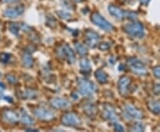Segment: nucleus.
Returning <instances> with one entry per match:
<instances>
[{"mask_svg":"<svg viewBox=\"0 0 160 132\" xmlns=\"http://www.w3.org/2000/svg\"><path fill=\"white\" fill-rule=\"evenodd\" d=\"M149 1H150V0H140V2H141V3H142V5H145V6L149 4Z\"/></svg>","mask_w":160,"mask_h":132,"instance_id":"obj_35","label":"nucleus"},{"mask_svg":"<svg viewBox=\"0 0 160 132\" xmlns=\"http://www.w3.org/2000/svg\"><path fill=\"white\" fill-rule=\"evenodd\" d=\"M24 12V7L22 6H17L7 8L6 11L4 12V15L7 18H17L18 16L22 15Z\"/></svg>","mask_w":160,"mask_h":132,"instance_id":"obj_11","label":"nucleus"},{"mask_svg":"<svg viewBox=\"0 0 160 132\" xmlns=\"http://www.w3.org/2000/svg\"><path fill=\"white\" fill-rule=\"evenodd\" d=\"M126 118L129 120H141L143 118V113L131 104H126L124 107Z\"/></svg>","mask_w":160,"mask_h":132,"instance_id":"obj_7","label":"nucleus"},{"mask_svg":"<svg viewBox=\"0 0 160 132\" xmlns=\"http://www.w3.org/2000/svg\"><path fill=\"white\" fill-rule=\"evenodd\" d=\"M127 64H128V66L131 69L132 71L134 72L135 74L139 75V76H145V75L148 74V71L146 69L144 63L137 58L128 59Z\"/></svg>","mask_w":160,"mask_h":132,"instance_id":"obj_3","label":"nucleus"},{"mask_svg":"<svg viewBox=\"0 0 160 132\" xmlns=\"http://www.w3.org/2000/svg\"><path fill=\"white\" fill-rule=\"evenodd\" d=\"M22 28V25H20V23H11L9 25V29L11 31L12 34L16 35L18 36L19 35V31Z\"/></svg>","mask_w":160,"mask_h":132,"instance_id":"obj_23","label":"nucleus"},{"mask_svg":"<svg viewBox=\"0 0 160 132\" xmlns=\"http://www.w3.org/2000/svg\"><path fill=\"white\" fill-rule=\"evenodd\" d=\"M114 129L115 131H125V129H124V127L122 126L121 124H118V123H116L114 125Z\"/></svg>","mask_w":160,"mask_h":132,"instance_id":"obj_32","label":"nucleus"},{"mask_svg":"<svg viewBox=\"0 0 160 132\" xmlns=\"http://www.w3.org/2000/svg\"><path fill=\"white\" fill-rule=\"evenodd\" d=\"M123 29L128 35H130L132 38L141 39L142 38L145 32H144V27L141 23H132L126 24Z\"/></svg>","mask_w":160,"mask_h":132,"instance_id":"obj_1","label":"nucleus"},{"mask_svg":"<svg viewBox=\"0 0 160 132\" xmlns=\"http://www.w3.org/2000/svg\"><path fill=\"white\" fill-rule=\"evenodd\" d=\"M103 116L105 119L109 120L111 122H116V121L118 120V115L115 112L114 108L112 106H110L109 104H106L104 106V110H103Z\"/></svg>","mask_w":160,"mask_h":132,"instance_id":"obj_14","label":"nucleus"},{"mask_svg":"<svg viewBox=\"0 0 160 132\" xmlns=\"http://www.w3.org/2000/svg\"><path fill=\"white\" fill-rule=\"evenodd\" d=\"M148 109L154 114H160V101L150 100L147 103Z\"/></svg>","mask_w":160,"mask_h":132,"instance_id":"obj_16","label":"nucleus"},{"mask_svg":"<svg viewBox=\"0 0 160 132\" xmlns=\"http://www.w3.org/2000/svg\"><path fill=\"white\" fill-rule=\"evenodd\" d=\"M138 17V14L134 12H126V18L130 20H136Z\"/></svg>","mask_w":160,"mask_h":132,"instance_id":"obj_27","label":"nucleus"},{"mask_svg":"<svg viewBox=\"0 0 160 132\" xmlns=\"http://www.w3.org/2000/svg\"><path fill=\"white\" fill-rule=\"evenodd\" d=\"M95 78L98 81L99 83L101 84H104V83H107L108 82V80H109V77H108V74L102 69L97 70L95 71Z\"/></svg>","mask_w":160,"mask_h":132,"instance_id":"obj_17","label":"nucleus"},{"mask_svg":"<svg viewBox=\"0 0 160 132\" xmlns=\"http://www.w3.org/2000/svg\"><path fill=\"white\" fill-rule=\"evenodd\" d=\"M6 79H7V81H9V83H11V84H16L17 83V79L12 74L7 75Z\"/></svg>","mask_w":160,"mask_h":132,"instance_id":"obj_28","label":"nucleus"},{"mask_svg":"<svg viewBox=\"0 0 160 132\" xmlns=\"http://www.w3.org/2000/svg\"><path fill=\"white\" fill-rule=\"evenodd\" d=\"M20 120L25 125H32L34 123V120L26 112H24V111H22V113H21Z\"/></svg>","mask_w":160,"mask_h":132,"instance_id":"obj_20","label":"nucleus"},{"mask_svg":"<svg viewBox=\"0 0 160 132\" xmlns=\"http://www.w3.org/2000/svg\"><path fill=\"white\" fill-rule=\"evenodd\" d=\"M78 89L82 96L91 98L96 91V86L92 81L81 78L78 80Z\"/></svg>","mask_w":160,"mask_h":132,"instance_id":"obj_2","label":"nucleus"},{"mask_svg":"<svg viewBox=\"0 0 160 132\" xmlns=\"http://www.w3.org/2000/svg\"><path fill=\"white\" fill-rule=\"evenodd\" d=\"M91 21L94 23L95 25H97L98 27H100L101 29L105 30V31H111L114 29V27L109 23L102 15H101L98 12L92 13L91 15Z\"/></svg>","mask_w":160,"mask_h":132,"instance_id":"obj_4","label":"nucleus"},{"mask_svg":"<svg viewBox=\"0 0 160 132\" xmlns=\"http://www.w3.org/2000/svg\"><path fill=\"white\" fill-rule=\"evenodd\" d=\"M38 97V94L37 92L34 91V90H25L23 92L22 94V98H26V99H33V98H36Z\"/></svg>","mask_w":160,"mask_h":132,"instance_id":"obj_24","label":"nucleus"},{"mask_svg":"<svg viewBox=\"0 0 160 132\" xmlns=\"http://www.w3.org/2000/svg\"><path fill=\"white\" fill-rule=\"evenodd\" d=\"M11 58V55L6 54V53H2L0 54V61L3 63H8Z\"/></svg>","mask_w":160,"mask_h":132,"instance_id":"obj_26","label":"nucleus"},{"mask_svg":"<svg viewBox=\"0 0 160 132\" xmlns=\"http://www.w3.org/2000/svg\"><path fill=\"white\" fill-rule=\"evenodd\" d=\"M83 109H84V112L86 113V114L88 115L90 118L95 116V114H96V106H95L93 103H86V104L84 105V108H83Z\"/></svg>","mask_w":160,"mask_h":132,"instance_id":"obj_18","label":"nucleus"},{"mask_svg":"<svg viewBox=\"0 0 160 132\" xmlns=\"http://www.w3.org/2000/svg\"><path fill=\"white\" fill-rule=\"evenodd\" d=\"M34 114L35 116L38 117L39 120L45 121H52V120L55 118V115H54L52 111L46 109V108H43V107L37 108V109L34 111Z\"/></svg>","mask_w":160,"mask_h":132,"instance_id":"obj_8","label":"nucleus"},{"mask_svg":"<svg viewBox=\"0 0 160 132\" xmlns=\"http://www.w3.org/2000/svg\"><path fill=\"white\" fill-rule=\"evenodd\" d=\"M85 39H86V45L93 48L98 46V43L100 41V35L93 30L87 29L85 32Z\"/></svg>","mask_w":160,"mask_h":132,"instance_id":"obj_9","label":"nucleus"},{"mask_svg":"<svg viewBox=\"0 0 160 132\" xmlns=\"http://www.w3.org/2000/svg\"><path fill=\"white\" fill-rule=\"evenodd\" d=\"M80 68L83 72H89L91 71V63L89 62V60H87L86 58L82 59L80 61Z\"/></svg>","mask_w":160,"mask_h":132,"instance_id":"obj_22","label":"nucleus"},{"mask_svg":"<svg viewBox=\"0 0 160 132\" xmlns=\"http://www.w3.org/2000/svg\"><path fill=\"white\" fill-rule=\"evenodd\" d=\"M153 74L155 77H157L158 79L160 80V66H157L153 69Z\"/></svg>","mask_w":160,"mask_h":132,"instance_id":"obj_31","label":"nucleus"},{"mask_svg":"<svg viewBox=\"0 0 160 132\" xmlns=\"http://www.w3.org/2000/svg\"><path fill=\"white\" fill-rule=\"evenodd\" d=\"M17 1H19V0H1V2L4 4H11V3H15Z\"/></svg>","mask_w":160,"mask_h":132,"instance_id":"obj_34","label":"nucleus"},{"mask_svg":"<svg viewBox=\"0 0 160 132\" xmlns=\"http://www.w3.org/2000/svg\"><path fill=\"white\" fill-rule=\"evenodd\" d=\"M108 10H109V14L112 15L116 19H118V20H123V19L126 18V12L122 10L118 6L109 5V7H108Z\"/></svg>","mask_w":160,"mask_h":132,"instance_id":"obj_12","label":"nucleus"},{"mask_svg":"<svg viewBox=\"0 0 160 132\" xmlns=\"http://www.w3.org/2000/svg\"><path fill=\"white\" fill-rule=\"evenodd\" d=\"M58 14L60 15V17L63 18V19H69L71 16L69 13H67V12L65 11H59L58 12Z\"/></svg>","mask_w":160,"mask_h":132,"instance_id":"obj_29","label":"nucleus"},{"mask_svg":"<svg viewBox=\"0 0 160 132\" xmlns=\"http://www.w3.org/2000/svg\"><path fill=\"white\" fill-rule=\"evenodd\" d=\"M109 47H110V45H109V43H102V44H100L99 45V48L101 49V50H108Z\"/></svg>","mask_w":160,"mask_h":132,"instance_id":"obj_30","label":"nucleus"},{"mask_svg":"<svg viewBox=\"0 0 160 132\" xmlns=\"http://www.w3.org/2000/svg\"><path fill=\"white\" fill-rule=\"evenodd\" d=\"M75 48L78 52V54L81 56H85L88 53L87 47L84 44L80 43V42H75Z\"/></svg>","mask_w":160,"mask_h":132,"instance_id":"obj_21","label":"nucleus"},{"mask_svg":"<svg viewBox=\"0 0 160 132\" xmlns=\"http://www.w3.org/2000/svg\"><path fill=\"white\" fill-rule=\"evenodd\" d=\"M22 63L26 68H31L33 66V58L31 56V55L28 52L23 54Z\"/></svg>","mask_w":160,"mask_h":132,"instance_id":"obj_19","label":"nucleus"},{"mask_svg":"<svg viewBox=\"0 0 160 132\" xmlns=\"http://www.w3.org/2000/svg\"><path fill=\"white\" fill-rule=\"evenodd\" d=\"M62 123L64 126L78 128V127L81 126L82 121L78 117V115L74 113H67V114L62 115Z\"/></svg>","mask_w":160,"mask_h":132,"instance_id":"obj_5","label":"nucleus"},{"mask_svg":"<svg viewBox=\"0 0 160 132\" xmlns=\"http://www.w3.org/2000/svg\"><path fill=\"white\" fill-rule=\"evenodd\" d=\"M153 91L156 95L160 96V84H156L153 87Z\"/></svg>","mask_w":160,"mask_h":132,"instance_id":"obj_33","label":"nucleus"},{"mask_svg":"<svg viewBox=\"0 0 160 132\" xmlns=\"http://www.w3.org/2000/svg\"><path fill=\"white\" fill-rule=\"evenodd\" d=\"M56 52H57L58 56L61 59H66L68 63L70 64L75 63V60H76L75 53L68 45H63L58 47Z\"/></svg>","mask_w":160,"mask_h":132,"instance_id":"obj_6","label":"nucleus"},{"mask_svg":"<svg viewBox=\"0 0 160 132\" xmlns=\"http://www.w3.org/2000/svg\"><path fill=\"white\" fill-rule=\"evenodd\" d=\"M144 129H145V126L142 123H136L131 129V130L132 131H144Z\"/></svg>","mask_w":160,"mask_h":132,"instance_id":"obj_25","label":"nucleus"},{"mask_svg":"<svg viewBox=\"0 0 160 132\" xmlns=\"http://www.w3.org/2000/svg\"><path fill=\"white\" fill-rule=\"evenodd\" d=\"M131 85V79L127 76H122L118 81V91L123 97L128 96Z\"/></svg>","mask_w":160,"mask_h":132,"instance_id":"obj_10","label":"nucleus"},{"mask_svg":"<svg viewBox=\"0 0 160 132\" xmlns=\"http://www.w3.org/2000/svg\"><path fill=\"white\" fill-rule=\"evenodd\" d=\"M3 117H4L5 121L9 122V123H16L20 120L19 115L15 112L11 111V110H6V111H5L4 114H3Z\"/></svg>","mask_w":160,"mask_h":132,"instance_id":"obj_15","label":"nucleus"},{"mask_svg":"<svg viewBox=\"0 0 160 132\" xmlns=\"http://www.w3.org/2000/svg\"><path fill=\"white\" fill-rule=\"evenodd\" d=\"M50 103H51L52 106L55 109H65V108H68L70 105V103L67 99L61 98H52L50 101Z\"/></svg>","mask_w":160,"mask_h":132,"instance_id":"obj_13","label":"nucleus"}]
</instances>
